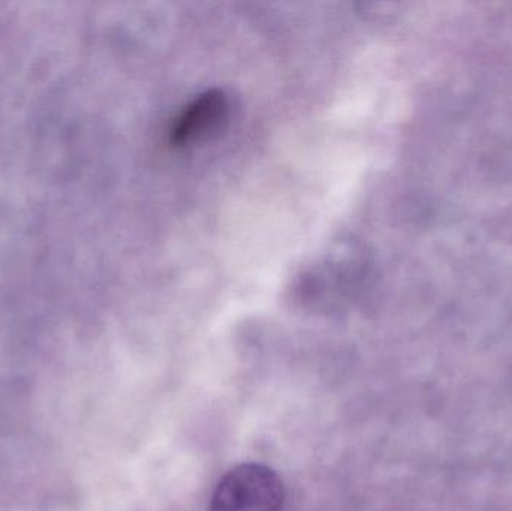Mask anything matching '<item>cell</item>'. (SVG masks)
Wrapping results in <instances>:
<instances>
[{
    "label": "cell",
    "mask_w": 512,
    "mask_h": 511,
    "mask_svg": "<svg viewBox=\"0 0 512 511\" xmlns=\"http://www.w3.org/2000/svg\"><path fill=\"white\" fill-rule=\"evenodd\" d=\"M228 99L222 92H207L195 99L177 120L171 140L176 146H191L219 131L228 116Z\"/></svg>",
    "instance_id": "7a4b0ae2"
},
{
    "label": "cell",
    "mask_w": 512,
    "mask_h": 511,
    "mask_svg": "<svg viewBox=\"0 0 512 511\" xmlns=\"http://www.w3.org/2000/svg\"><path fill=\"white\" fill-rule=\"evenodd\" d=\"M285 488L271 468L242 464L216 486L209 511H282Z\"/></svg>",
    "instance_id": "6da1fadb"
}]
</instances>
